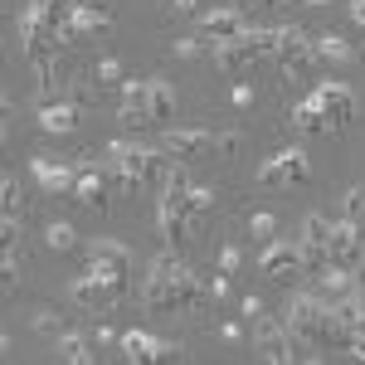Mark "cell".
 I'll list each match as a JSON object with an SVG mask.
<instances>
[{
    "mask_svg": "<svg viewBox=\"0 0 365 365\" xmlns=\"http://www.w3.org/2000/svg\"><path fill=\"white\" fill-rule=\"evenodd\" d=\"M0 195H5V220H20V210H25V195H20V180H15V170H5V180H0Z\"/></svg>",
    "mask_w": 365,
    "mask_h": 365,
    "instance_id": "cell-26",
    "label": "cell"
},
{
    "mask_svg": "<svg viewBox=\"0 0 365 365\" xmlns=\"http://www.w3.org/2000/svg\"><path fill=\"white\" fill-rule=\"evenodd\" d=\"M108 29H113V0H78L73 20L58 29V39L63 44H83L93 34H108Z\"/></svg>",
    "mask_w": 365,
    "mask_h": 365,
    "instance_id": "cell-8",
    "label": "cell"
},
{
    "mask_svg": "<svg viewBox=\"0 0 365 365\" xmlns=\"http://www.w3.org/2000/svg\"><path fill=\"white\" fill-rule=\"evenodd\" d=\"M351 20L365 29V0H351Z\"/></svg>",
    "mask_w": 365,
    "mask_h": 365,
    "instance_id": "cell-38",
    "label": "cell"
},
{
    "mask_svg": "<svg viewBox=\"0 0 365 365\" xmlns=\"http://www.w3.org/2000/svg\"><path fill=\"white\" fill-rule=\"evenodd\" d=\"M278 63H282V73H287V83L317 73V63H322V58H317V44H312L307 29H297V25L278 29Z\"/></svg>",
    "mask_w": 365,
    "mask_h": 365,
    "instance_id": "cell-6",
    "label": "cell"
},
{
    "mask_svg": "<svg viewBox=\"0 0 365 365\" xmlns=\"http://www.w3.org/2000/svg\"><path fill=\"white\" fill-rule=\"evenodd\" d=\"M175 113V88L166 78H151V122H166Z\"/></svg>",
    "mask_w": 365,
    "mask_h": 365,
    "instance_id": "cell-25",
    "label": "cell"
},
{
    "mask_svg": "<svg viewBox=\"0 0 365 365\" xmlns=\"http://www.w3.org/2000/svg\"><path fill=\"white\" fill-rule=\"evenodd\" d=\"M39 127H44V132H73V127H78V108H73L68 98H54V103L39 108Z\"/></svg>",
    "mask_w": 365,
    "mask_h": 365,
    "instance_id": "cell-21",
    "label": "cell"
},
{
    "mask_svg": "<svg viewBox=\"0 0 365 365\" xmlns=\"http://www.w3.org/2000/svg\"><path fill=\"white\" fill-rule=\"evenodd\" d=\"M312 44H317V58L322 63H351L356 58V49L346 39H336V34H312Z\"/></svg>",
    "mask_w": 365,
    "mask_h": 365,
    "instance_id": "cell-22",
    "label": "cell"
},
{
    "mask_svg": "<svg viewBox=\"0 0 365 365\" xmlns=\"http://www.w3.org/2000/svg\"><path fill=\"white\" fill-rule=\"evenodd\" d=\"M351 287H356V273H351V268L327 263V268L317 273V297H322V302H336V297H346Z\"/></svg>",
    "mask_w": 365,
    "mask_h": 365,
    "instance_id": "cell-19",
    "label": "cell"
},
{
    "mask_svg": "<svg viewBox=\"0 0 365 365\" xmlns=\"http://www.w3.org/2000/svg\"><path fill=\"white\" fill-rule=\"evenodd\" d=\"M108 170L103 166H78V180H73V200L88 205V210H108Z\"/></svg>",
    "mask_w": 365,
    "mask_h": 365,
    "instance_id": "cell-16",
    "label": "cell"
},
{
    "mask_svg": "<svg viewBox=\"0 0 365 365\" xmlns=\"http://www.w3.org/2000/svg\"><path fill=\"white\" fill-rule=\"evenodd\" d=\"M44 244L58 249V253H68V249H78V234H73V225H63V220H58V225L44 229Z\"/></svg>",
    "mask_w": 365,
    "mask_h": 365,
    "instance_id": "cell-27",
    "label": "cell"
},
{
    "mask_svg": "<svg viewBox=\"0 0 365 365\" xmlns=\"http://www.w3.org/2000/svg\"><path fill=\"white\" fill-rule=\"evenodd\" d=\"M239 263H244V253L234 249V244H225V249H220V273H234Z\"/></svg>",
    "mask_w": 365,
    "mask_h": 365,
    "instance_id": "cell-33",
    "label": "cell"
},
{
    "mask_svg": "<svg viewBox=\"0 0 365 365\" xmlns=\"http://www.w3.org/2000/svg\"><path fill=\"white\" fill-rule=\"evenodd\" d=\"M122 122L127 127H151V78H127L122 83Z\"/></svg>",
    "mask_w": 365,
    "mask_h": 365,
    "instance_id": "cell-15",
    "label": "cell"
},
{
    "mask_svg": "<svg viewBox=\"0 0 365 365\" xmlns=\"http://www.w3.org/2000/svg\"><path fill=\"white\" fill-rule=\"evenodd\" d=\"M210 210H215V190H210V185H190V215H210Z\"/></svg>",
    "mask_w": 365,
    "mask_h": 365,
    "instance_id": "cell-30",
    "label": "cell"
},
{
    "mask_svg": "<svg viewBox=\"0 0 365 365\" xmlns=\"http://www.w3.org/2000/svg\"><path fill=\"white\" fill-rule=\"evenodd\" d=\"M361 268H365V249H361Z\"/></svg>",
    "mask_w": 365,
    "mask_h": 365,
    "instance_id": "cell-41",
    "label": "cell"
},
{
    "mask_svg": "<svg viewBox=\"0 0 365 365\" xmlns=\"http://www.w3.org/2000/svg\"><path fill=\"white\" fill-rule=\"evenodd\" d=\"M361 249H365V225H351V220H341L331 225V263L336 268H361Z\"/></svg>",
    "mask_w": 365,
    "mask_h": 365,
    "instance_id": "cell-13",
    "label": "cell"
},
{
    "mask_svg": "<svg viewBox=\"0 0 365 365\" xmlns=\"http://www.w3.org/2000/svg\"><path fill=\"white\" fill-rule=\"evenodd\" d=\"M253 346H258V361H268V365L302 361V346L292 341L287 322H282V317H268V312L253 317Z\"/></svg>",
    "mask_w": 365,
    "mask_h": 365,
    "instance_id": "cell-4",
    "label": "cell"
},
{
    "mask_svg": "<svg viewBox=\"0 0 365 365\" xmlns=\"http://www.w3.org/2000/svg\"><path fill=\"white\" fill-rule=\"evenodd\" d=\"M287 331H292V341L302 346V356H312V351H322V336H327V317H331V302H322L317 292H297L292 302H287Z\"/></svg>",
    "mask_w": 365,
    "mask_h": 365,
    "instance_id": "cell-1",
    "label": "cell"
},
{
    "mask_svg": "<svg viewBox=\"0 0 365 365\" xmlns=\"http://www.w3.org/2000/svg\"><path fill=\"white\" fill-rule=\"evenodd\" d=\"M249 234L258 239V244H273V234H278V220H273V215H253V220H249Z\"/></svg>",
    "mask_w": 365,
    "mask_h": 365,
    "instance_id": "cell-29",
    "label": "cell"
},
{
    "mask_svg": "<svg viewBox=\"0 0 365 365\" xmlns=\"http://www.w3.org/2000/svg\"><path fill=\"white\" fill-rule=\"evenodd\" d=\"M225 292H229V278H225V273H215V278H210V297H225Z\"/></svg>",
    "mask_w": 365,
    "mask_h": 365,
    "instance_id": "cell-34",
    "label": "cell"
},
{
    "mask_svg": "<svg viewBox=\"0 0 365 365\" xmlns=\"http://www.w3.org/2000/svg\"><path fill=\"white\" fill-rule=\"evenodd\" d=\"M98 83H108V88L127 83V78H122V63H117V58H103V63H98Z\"/></svg>",
    "mask_w": 365,
    "mask_h": 365,
    "instance_id": "cell-32",
    "label": "cell"
},
{
    "mask_svg": "<svg viewBox=\"0 0 365 365\" xmlns=\"http://www.w3.org/2000/svg\"><path fill=\"white\" fill-rule=\"evenodd\" d=\"M312 98H317V108H322V117H327V132H346V127H351V117H356V98H351V88H346V83L322 78Z\"/></svg>",
    "mask_w": 365,
    "mask_h": 365,
    "instance_id": "cell-9",
    "label": "cell"
},
{
    "mask_svg": "<svg viewBox=\"0 0 365 365\" xmlns=\"http://www.w3.org/2000/svg\"><path fill=\"white\" fill-rule=\"evenodd\" d=\"M190 10H200V0H175V15H190Z\"/></svg>",
    "mask_w": 365,
    "mask_h": 365,
    "instance_id": "cell-39",
    "label": "cell"
},
{
    "mask_svg": "<svg viewBox=\"0 0 365 365\" xmlns=\"http://www.w3.org/2000/svg\"><path fill=\"white\" fill-rule=\"evenodd\" d=\"M68 297H73L78 307H88V312H108V307L117 302V297H113V287H108L103 278H93V273H83V278H73V282H68Z\"/></svg>",
    "mask_w": 365,
    "mask_h": 365,
    "instance_id": "cell-18",
    "label": "cell"
},
{
    "mask_svg": "<svg viewBox=\"0 0 365 365\" xmlns=\"http://www.w3.org/2000/svg\"><path fill=\"white\" fill-rule=\"evenodd\" d=\"M108 156H113L117 166H122V175H127V195L146 190V170H151V151H146V146H127V141H113V146H108Z\"/></svg>",
    "mask_w": 365,
    "mask_h": 365,
    "instance_id": "cell-12",
    "label": "cell"
},
{
    "mask_svg": "<svg viewBox=\"0 0 365 365\" xmlns=\"http://www.w3.org/2000/svg\"><path fill=\"white\" fill-rule=\"evenodd\" d=\"M200 29H205V39H239L244 29H249V20H244V10H234V5H225V10H205V20H200Z\"/></svg>",
    "mask_w": 365,
    "mask_h": 365,
    "instance_id": "cell-17",
    "label": "cell"
},
{
    "mask_svg": "<svg viewBox=\"0 0 365 365\" xmlns=\"http://www.w3.org/2000/svg\"><path fill=\"white\" fill-rule=\"evenodd\" d=\"M312 180V166L302 151H278L258 166V185H307Z\"/></svg>",
    "mask_w": 365,
    "mask_h": 365,
    "instance_id": "cell-11",
    "label": "cell"
},
{
    "mask_svg": "<svg viewBox=\"0 0 365 365\" xmlns=\"http://www.w3.org/2000/svg\"><path fill=\"white\" fill-rule=\"evenodd\" d=\"M292 127H297L302 137H327V117H322V108H317V98H307V103L292 113Z\"/></svg>",
    "mask_w": 365,
    "mask_h": 365,
    "instance_id": "cell-23",
    "label": "cell"
},
{
    "mask_svg": "<svg viewBox=\"0 0 365 365\" xmlns=\"http://www.w3.org/2000/svg\"><path fill=\"white\" fill-rule=\"evenodd\" d=\"M58 356H63L68 365H93V361H98L93 341H88V336H73V331H68V336H58Z\"/></svg>",
    "mask_w": 365,
    "mask_h": 365,
    "instance_id": "cell-24",
    "label": "cell"
},
{
    "mask_svg": "<svg viewBox=\"0 0 365 365\" xmlns=\"http://www.w3.org/2000/svg\"><path fill=\"white\" fill-rule=\"evenodd\" d=\"M341 220L365 225V185H351V190H346V210H341Z\"/></svg>",
    "mask_w": 365,
    "mask_h": 365,
    "instance_id": "cell-28",
    "label": "cell"
},
{
    "mask_svg": "<svg viewBox=\"0 0 365 365\" xmlns=\"http://www.w3.org/2000/svg\"><path fill=\"white\" fill-rule=\"evenodd\" d=\"M175 54H180V58H195L200 44H195V39H180V44H175Z\"/></svg>",
    "mask_w": 365,
    "mask_h": 365,
    "instance_id": "cell-36",
    "label": "cell"
},
{
    "mask_svg": "<svg viewBox=\"0 0 365 365\" xmlns=\"http://www.w3.org/2000/svg\"><path fill=\"white\" fill-rule=\"evenodd\" d=\"M307 5H331V0H307Z\"/></svg>",
    "mask_w": 365,
    "mask_h": 365,
    "instance_id": "cell-40",
    "label": "cell"
},
{
    "mask_svg": "<svg viewBox=\"0 0 365 365\" xmlns=\"http://www.w3.org/2000/svg\"><path fill=\"white\" fill-rule=\"evenodd\" d=\"M220 151H225V156H229V151H239V132H220Z\"/></svg>",
    "mask_w": 365,
    "mask_h": 365,
    "instance_id": "cell-35",
    "label": "cell"
},
{
    "mask_svg": "<svg viewBox=\"0 0 365 365\" xmlns=\"http://www.w3.org/2000/svg\"><path fill=\"white\" fill-rule=\"evenodd\" d=\"M161 151L175 156V161H200L210 151H220V137L215 132H200V127H170L161 137Z\"/></svg>",
    "mask_w": 365,
    "mask_h": 365,
    "instance_id": "cell-10",
    "label": "cell"
},
{
    "mask_svg": "<svg viewBox=\"0 0 365 365\" xmlns=\"http://www.w3.org/2000/svg\"><path fill=\"white\" fill-rule=\"evenodd\" d=\"M268 54H278V29H244L239 39H225L215 49V63L225 73H239V68H249V63H258Z\"/></svg>",
    "mask_w": 365,
    "mask_h": 365,
    "instance_id": "cell-3",
    "label": "cell"
},
{
    "mask_svg": "<svg viewBox=\"0 0 365 365\" xmlns=\"http://www.w3.org/2000/svg\"><path fill=\"white\" fill-rule=\"evenodd\" d=\"M258 268H263L273 282H292L297 273H302V249H297V244H268L263 258H258Z\"/></svg>",
    "mask_w": 365,
    "mask_h": 365,
    "instance_id": "cell-14",
    "label": "cell"
},
{
    "mask_svg": "<svg viewBox=\"0 0 365 365\" xmlns=\"http://www.w3.org/2000/svg\"><path fill=\"white\" fill-rule=\"evenodd\" d=\"M93 278H103L113 287V297H127V273H132V249H122L113 239H93V249H88V268Z\"/></svg>",
    "mask_w": 365,
    "mask_h": 365,
    "instance_id": "cell-5",
    "label": "cell"
},
{
    "mask_svg": "<svg viewBox=\"0 0 365 365\" xmlns=\"http://www.w3.org/2000/svg\"><path fill=\"white\" fill-rule=\"evenodd\" d=\"M331 225H336V220H327V215H307V220H302L297 249H302V273H312V278L331 263Z\"/></svg>",
    "mask_w": 365,
    "mask_h": 365,
    "instance_id": "cell-7",
    "label": "cell"
},
{
    "mask_svg": "<svg viewBox=\"0 0 365 365\" xmlns=\"http://www.w3.org/2000/svg\"><path fill=\"white\" fill-rule=\"evenodd\" d=\"M34 327H39L44 336H68V322H63L58 312H39V317H34Z\"/></svg>",
    "mask_w": 365,
    "mask_h": 365,
    "instance_id": "cell-31",
    "label": "cell"
},
{
    "mask_svg": "<svg viewBox=\"0 0 365 365\" xmlns=\"http://www.w3.org/2000/svg\"><path fill=\"white\" fill-rule=\"evenodd\" d=\"M185 263H180V253L170 249L161 253L156 263H151V273H146V307L151 312H185L180 302V282H185Z\"/></svg>",
    "mask_w": 365,
    "mask_h": 365,
    "instance_id": "cell-2",
    "label": "cell"
},
{
    "mask_svg": "<svg viewBox=\"0 0 365 365\" xmlns=\"http://www.w3.org/2000/svg\"><path fill=\"white\" fill-rule=\"evenodd\" d=\"M220 336H225V341H239V336H244V327H239V322H225V331H220Z\"/></svg>",
    "mask_w": 365,
    "mask_h": 365,
    "instance_id": "cell-37",
    "label": "cell"
},
{
    "mask_svg": "<svg viewBox=\"0 0 365 365\" xmlns=\"http://www.w3.org/2000/svg\"><path fill=\"white\" fill-rule=\"evenodd\" d=\"M34 175L49 195H73V180H78V170L58 166V161H34Z\"/></svg>",
    "mask_w": 365,
    "mask_h": 365,
    "instance_id": "cell-20",
    "label": "cell"
}]
</instances>
